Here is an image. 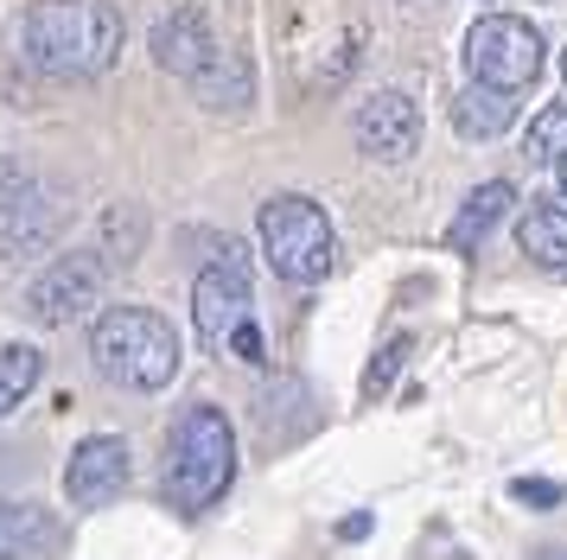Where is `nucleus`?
<instances>
[{
    "label": "nucleus",
    "mask_w": 567,
    "mask_h": 560,
    "mask_svg": "<svg viewBox=\"0 0 567 560\" xmlns=\"http://www.w3.org/2000/svg\"><path fill=\"white\" fill-rule=\"evenodd\" d=\"M122 39L128 32L109 0H39L27 13V58L45 76H109Z\"/></svg>",
    "instance_id": "1"
},
{
    "label": "nucleus",
    "mask_w": 567,
    "mask_h": 560,
    "mask_svg": "<svg viewBox=\"0 0 567 560\" xmlns=\"http://www.w3.org/2000/svg\"><path fill=\"white\" fill-rule=\"evenodd\" d=\"M141 249H147V210L141 204H109L96 217V255L109 268H128V261H141Z\"/></svg>",
    "instance_id": "18"
},
{
    "label": "nucleus",
    "mask_w": 567,
    "mask_h": 560,
    "mask_svg": "<svg viewBox=\"0 0 567 560\" xmlns=\"http://www.w3.org/2000/svg\"><path fill=\"white\" fill-rule=\"evenodd\" d=\"M230 356H243L249 370H261V363H268V344H261V331H256V325H243V331H236V344H230Z\"/></svg>",
    "instance_id": "23"
},
{
    "label": "nucleus",
    "mask_w": 567,
    "mask_h": 560,
    "mask_svg": "<svg viewBox=\"0 0 567 560\" xmlns=\"http://www.w3.org/2000/svg\"><path fill=\"white\" fill-rule=\"evenodd\" d=\"M351 141H358L363 159H383V166H402L421 147V102L409 90H377V96L358 102L351 115Z\"/></svg>",
    "instance_id": "9"
},
{
    "label": "nucleus",
    "mask_w": 567,
    "mask_h": 560,
    "mask_svg": "<svg viewBox=\"0 0 567 560\" xmlns=\"http://www.w3.org/2000/svg\"><path fill=\"white\" fill-rule=\"evenodd\" d=\"M377 529V522H370V516H344V522H338V535H344V541H363V535Z\"/></svg>",
    "instance_id": "24"
},
{
    "label": "nucleus",
    "mask_w": 567,
    "mask_h": 560,
    "mask_svg": "<svg viewBox=\"0 0 567 560\" xmlns=\"http://www.w3.org/2000/svg\"><path fill=\"white\" fill-rule=\"evenodd\" d=\"M58 548V516L45 504L0 497V560H45Z\"/></svg>",
    "instance_id": "13"
},
{
    "label": "nucleus",
    "mask_w": 567,
    "mask_h": 560,
    "mask_svg": "<svg viewBox=\"0 0 567 560\" xmlns=\"http://www.w3.org/2000/svg\"><path fill=\"white\" fill-rule=\"evenodd\" d=\"M516 249L529 255L536 268L567 274V204H529L516 217Z\"/></svg>",
    "instance_id": "16"
},
{
    "label": "nucleus",
    "mask_w": 567,
    "mask_h": 560,
    "mask_svg": "<svg viewBox=\"0 0 567 560\" xmlns=\"http://www.w3.org/2000/svg\"><path fill=\"white\" fill-rule=\"evenodd\" d=\"M236 484V427L224 407H185L166 439V497L173 509L198 516Z\"/></svg>",
    "instance_id": "3"
},
{
    "label": "nucleus",
    "mask_w": 567,
    "mask_h": 560,
    "mask_svg": "<svg viewBox=\"0 0 567 560\" xmlns=\"http://www.w3.org/2000/svg\"><path fill=\"white\" fill-rule=\"evenodd\" d=\"M58 198L45 191V178L20 166V159H0V255L7 261H32L58 242Z\"/></svg>",
    "instance_id": "8"
},
{
    "label": "nucleus",
    "mask_w": 567,
    "mask_h": 560,
    "mask_svg": "<svg viewBox=\"0 0 567 560\" xmlns=\"http://www.w3.org/2000/svg\"><path fill=\"white\" fill-rule=\"evenodd\" d=\"M147 51H154V64L166 76H179V83H198V76L217 64V32H210V20L198 13V7H173V13H159L154 20V39H147Z\"/></svg>",
    "instance_id": "11"
},
{
    "label": "nucleus",
    "mask_w": 567,
    "mask_h": 560,
    "mask_svg": "<svg viewBox=\"0 0 567 560\" xmlns=\"http://www.w3.org/2000/svg\"><path fill=\"white\" fill-rule=\"evenodd\" d=\"M103 287H109V261L96 249L58 255L52 268H39V280L27 287V319L39 331L78 325V319H90L103 305Z\"/></svg>",
    "instance_id": "7"
},
{
    "label": "nucleus",
    "mask_w": 567,
    "mask_h": 560,
    "mask_svg": "<svg viewBox=\"0 0 567 560\" xmlns=\"http://www.w3.org/2000/svg\"><path fill=\"white\" fill-rule=\"evenodd\" d=\"M192 325H198V338H205V351H217V356L236 344V331L243 325H256V274H249V249L224 242L217 261L198 268V280H192Z\"/></svg>",
    "instance_id": "5"
},
{
    "label": "nucleus",
    "mask_w": 567,
    "mask_h": 560,
    "mask_svg": "<svg viewBox=\"0 0 567 560\" xmlns=\"http://www.w3.org/2000/svg\"><path fill=\"white\" fill-rule=\"evenodd\" d=\"M511 497H516V504H529V509H555V504H561V484H548V478H516Z\"/></svg>",
    "instance_id": "22"
},
{
    "label": "nucleus",
    "mask_w": 567,
    "mask_h": 560,
    "mask_svg": "<svg viewBox=\"0 0 567 560\" xmlns=\"http://www.w3.org/2000/svg\"><path fill=\"white\" fill-rule=\"evenodd\" d=\"M45 376V356L32 351V344H0V414H13V407L27 402L32 388Z\"/></svg>",
    "instance_id": "19"
},
{
    "label": "nucleus",
    "mask_w": 567,
    "mask_h": 560,
    "mask_svg": "<svg viewBox=\"0 0 567 560\" xmlns=\"http://www.w3.org/2000/svg\"><path fill=\"white\" fill-rule=\"evenodd\" d=\"M511 204H516V185H511V178H485V185H478V191L460 204V217H453V229H446V249H460V255L478 249L491 229L504 224V210H511Z\"/></svg>",
    "instance_id": "15"
},
{
    "label": "nucleus",
    "mask_w": 567,
    "mask_h": 560,
    "mask_svg": "<svg viewBox=\"0 0 567 560\" xmlns=\"http://www.w3.org/2000/svg\"><path fill=\"white\" fill-rule=\"evenodd\" d=\"M256 242H261V261H268L281 280H293V287L326 280L332 261H338L332 217H326L312 198H300V191H281V198L261 204L256 210Z\"/></svg>",
    "instance_id": "4"
},
{
    "label": "nucleus",
    "mask_w": 567,
    "mask_h": 560,
    "mask_svg": "<svg viewBox=\"0 0 567 560\" xmlns=\"http://www.w3.org/2000/svg\"><path fill=\"white\" fill-rule=\"evenodd\" d=\"M555 185H561V198H567V159H561V166H555Z\"/></svg>",
    "instance_id": "25"
},
{
    "label": "nucleus",
    "mask_w": 567,
    "mask_h": 560,
    "mask_svg": "<svg viewBox=\"0 0 567 560\" xmlns=\"http://www.w3.org/2000/svg\"><path fill=\"white\" fill-rule=\"evenodd\" d=\"M409 351H414V338H389V344H383V356H377V363H370V376H363V395H370V402H377V395H383L389 382L402 376Z\"/></svg>",
    "instance_id": "21"
},
{
    "label": "nucleus",
    "mask_w": 567,
    "mask_h": 560,
    "mask_svg": "<svg viewBox=\"0 0 567 560\" xmlns=\"http://www.w3.org/2000/svg\"><path fill=\"white\" fill-rule=\"evenodd\" d=\"M523 159H529V166H561L567 159V102H548L536 122H529V134H523Z\"/></svg>",
    "instance_id": "20"
},
{
    "label": "nucleus",
    "mask_w": 567,
    "mask_h": 560,
    "mask_svg": "<svg viewBox=\"0 0 567 560\" xmlns=\"http://www.w3.org/2000/svg\"><path fill=\"white\" fill-rule=\"evenodd\" d=\"M256 427L268 446H293L319 427V407H312V388L300 376H275V388H261L256 402Z\"/></svg>",
    "instance_id": "12"
},
{
    "label": "nucleus",
    "mask_w": 567,
    "mask_h": 560,
    "mask_svg": "<svg viewBox=\"0 0 567 560\" xmlns=\"http://www.w3.org/2000/svg\"><path fill=\"white\" fill-rule=\"evenodd\" d=\"M192 90H198V102L217 108V115H243V108L256 102V71H249L243 51H217V64H210Z\"/></svg>",
    "instance_id": "17"
},
{
    "label": "nucleus",
    "mask_w": 567,
    "mask_h": 560,
    "mask_svg": "<svg viewBox=\"0 0 567 560\" xmlns=\"http://www.w3.org/2000/svg\"><path fill=\"white\" fill-rule=\"evenodd\" d=\"M128 490V446L115 433H90L78 439V453L64 465V497L71 509H103Z\"/></svg>",
    "instance_id": "10"
},
{
    "label": "nucleus",
    "mask_w": 567,
    "mask_h": 560,
    "mask_svg": "<svg viewBox=\"0 0 567 560\" xmlns=\"http://www.w3.org/2000/svg\"><path fill=\"white\" fill-rule=\"evenodd\" d=\"M453 127L465 141H497L516 127V96L511 90H491V83H465L453 96Z\"/></svg>",
    "instance_id": "14"
},
{
    "label": "nucleus",
    "mask_w": 567,
    "mask_h": 560,
    "mask_svg": "<svg viewBox=\"0 0 567 560\" xmlns=\"http://www.w3.org/2000/svg\"><path fill=\"white\" fill-rule=\"evenodd\" d=\"M561 71H567V58H561Z\"/></svg>",
    "instance_id": "26"
},
{
    "label": "nucleus",
    "mask_w": 567,
    "mask_h": 560,
    "mask_svg": "<svg viewBox=\"0 0 567 560\" xmlns=\"http://www.w3.org/2000/svg\"><path fill=\"white\" fill-rule=\"evenodd\" d=\"M90 356H96V376L134 395H154L179 376L185 344L179 331L159 319L154 305H109L103 319L90 325Z\"/></svg>",
    "instance_id": "2"
},
{
    "label": "nucleus",
    "mask_w": 567,
    "mask_h": 560,
    "mask_svg": "<svg viewBox=\"0 0 567 560\" xmlns=\"http://www.w3.org/2000/svg\"><path fill=\"white\" fill-rule=\"evenodd\" d=\"M465 71H472V83L523 96L542 76V32L529 20H516V13H485L465 32Z\"/></svg>",
    "instance_id": "6"
}]
</instances>
